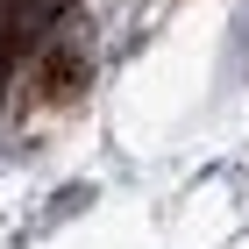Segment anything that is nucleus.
Returning <instances> with one entry per match:
<instances>
[{
	"instance_id": "nucleus-1",
	"label": "nucleus",
	"mask_w": 249,
	"mask_h": 249,
	"mask_svg": "<svg viewBox=\"0 0 249 249\" xmlns=\"http://www.w3.org/2000/svg\"><path fill=\"white\" fill-rule=\"evenodd\" d=\"M86 86H93V43L50 36L36 50V71H29V100H36V107H71Z\"/></svg>"
},
{
	"instance_id": "nucleus-2",
	"label": "nucleus",
	"mask_w": 249,
	"mask_h": 249,
	"mask_svg": "<svg viewBox=\"0 0 249 249\" xmlns=\"http://www.w3.org/2000/svg\"><path fill=\"white\" fill-rule=\"evenodd\" d=\"M86 199H93V185H64V192H57V207L43 213V228H50V221H64V213H78Z\"/></svg>"
}]
</instances>
